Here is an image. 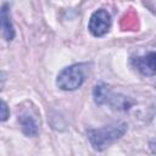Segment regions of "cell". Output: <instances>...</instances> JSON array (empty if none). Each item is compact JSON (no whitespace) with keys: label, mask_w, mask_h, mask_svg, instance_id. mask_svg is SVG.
<instances>
[{"label":"cell","mask_w":156,"mask_h":156,"mask_svg":"<svg viewBox=\"0 0 156 156\" xmlns=\"http://www.w3.org/2000/svg\"><path fill=\"white\" fill-rule=\"evenodd\" d=\"M126 132H127L126 123H116L112 126L89 130L88 139L95 150L101 151V150H105L116 140H118Z\"/></svg>","instance_id":"cell-1"},{"label":"cell","mask_w":156,"mask_h":156,"mask_svg":"<svg viewBox=\"0 0 156 156\" xmlns=\"http://www.w3.org/2000/svg\"><path fill=\"white\" fill-rule=\"evenodd\" d=\"M85 67H87L85 63H77L63 68L56 78V85L60 89L67 91L80 88L85 80V74H87Z\"/></svg>","instance_id":"cell-2"},{"label":"cell","mask_w":156,"mask_h":156,"mask_svg":"<svg viewBox=\"0 0 156 156\" xmlns=\"http://www.w3.org/2000/svg\"><path fill=\"white\" fill-rule=\"evenodd\" d=\"M111 23L112 21L110 13L106 10L100 9L90 16L88 29L94 37H102L110 30Z\"/></svg>","instance_id":"cell-3"},{"label":"cell","mask_w":156,"mask_h":156,"mask_svg":"<svg viewBox=\"0 0 156 156\" xmlns=\"http://www.w3.org/2000/svg\"><path fill=\"white\" fill-rule=\"evenodd\" d=\"M134 66L144 76H155L156 74V52L151 51L143 56L134 58Z\"/></svg>","instance_id":"cell-4"},{"label":"cell","mask_w":156,"mask_h":156,"mask_svg":"<svg viewBox=\"0 0 156 156\" xmlns=\"http://www.w3.org/2000/svg\"><path fill=\"white\" fill-rule=\"evenodd\" d=\"M1 29H2V35L6 40H12L15 37V29L10 18V12L7 10V5L4 4L1 7Z\"/></svg>","instance_id":"cell-5"},{"label":"cell","mask_w":156,"mask_h":156,"mask_svg":"<svg viewBox=\"0 0 156 156\" xmlns=\"http://www.w3.org/2000/svg\"><path fill=\"white\" fill-rule=\"evenodd\" d=\"M20 123L22 127V132L28 136H34L38 133V124L35 119L30 115H23L20 117Z\"/></svg>","instance_id":"cell-6"},{"label":"cell","mask_w":156,"mask_h":156,"mask_svg":"<svg viewBox=\"0 0 156 156\" xmlns=\"http://www.w3.org/2000/svg\"><path fill=\"white\" fill-rule=\"evenodd\" d=\"M110 90L107 88L106 84L104 83H100L98 85H95L94 90H93V96H94V100L96 104L99 105H102V104H106L107 102V99L110 96Z\"/></svg>","instance_id":"cell-7"},{"label":"cell","mask_w":156,"mask_h":156,"mask_svg":"<svg viewBox=\"0 0 156 156\" xmlns=\"http://www.w3.org/2000/svg\"><path fill=\"white\" fill-rule=\"evenodd\" d=\"M1 121L5 122L9 117V112H7V106H6V102L5 101H1Z\"/></svg>","instance_id":"cell-8"},{"label":"cell","mask_w":156,"mask_h":156,"mask_svg":"<svg viewBox=\"0 0 156 156\" xmlns=\"http://www.w3.org/2000/svg\"><path fill=\"white\" fill-rule=\"evenodd\" d=\"M150 149L156 154V140H154V141L150 143Z\"/></svg>","instance_id":"cell-9"}]
</instances>
